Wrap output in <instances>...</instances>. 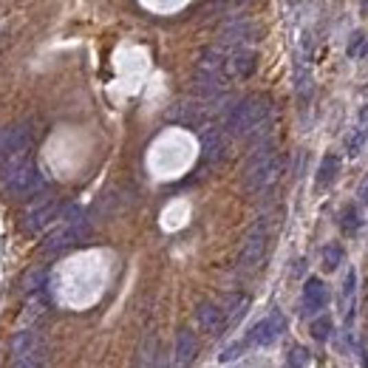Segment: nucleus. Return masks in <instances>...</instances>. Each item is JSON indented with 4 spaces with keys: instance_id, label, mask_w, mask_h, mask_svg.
Here are the masks:
<instances>
[{
    "instance_id": "obj_1",
    "label": "nucleus",
    "mask_w": 368,
    "mask_h": 368,
    "mask_svg": "<svg viewBox=\"0 0 368 368\" xmlns=\"http://www.w3.org/2000/svg\"><path fill=\"white\" fill-rule=\"evenodd\" d=\"M43 184L40 173H37V165L32 159H12V165L6 170V179H3V187L9 196H29L34 193L37 187Z\"/></svg>"
},
{
    "instance_id": "obj_2",
    "label": "nucleus",
    "mask_w": 368,
    "mask_h": 368,
    "mask_svg": "<svg viewBox=\"0 0 368 368\" xmlns=\"http://www.w3.org/2000/svg\"><path fill=\"white\" fill-rule=\"evenodd\" d=\"M82 235V221L80 218H68L60 229H54V233L49 235V241H45V252H57L68 244H74L77 238Z\"/></svg>"
},
{
    "instance_id": "obj_3",
    "label": "nucleus",
    "mask_w": 368,
    "mask_h": 368,
    "mask_svg": "<svg viewBox=\"0 0 368 368\" xmlns=\"http://www.w3.org/2000/svg\"><path fill=\"white\" fill-rule=\"evenodd\" d=\"M12 352H14V357H17L20 365H32V363H34L32 354L40 352V337H37V332L29 329V332L14 334V340H12Z\"/></svg>"
},
{
    "instance_id": "obj_4",
    "label": "nucleus",
    "mask_w": 368,
    "mask_h": 368,
    "mask_svg": "<svg viewBox=\"0 0 368 368\" xmlns=\"http://www.w3.org/2000/svg\"><path fill=\"white\" fill-rule=\"evenodd\" d=\"M261 113H264V108H261L258 102H244V105L233 113V119H229V128H233L235 133H246L249 128L258 125Z\"/></svg>"
},
{
    "instance_id": "obj_5",
    "label": "nucleus",
    "mask_w": 368,
    "mask_h": 368,
    "mask_svg": "<svg viewBox=\"0 0 368 368\" xmlns=\"http://www.w3.org/2000/svg\"><path fill=\"white\" fill-rule=\"evenodd\" d=\"M54 216H57V204H51V201H40V204L32 207V210H26V216H23V227H26L29 233H37V229L45 227Z\"/></svg>"
},
{
    "instance_id": "obj_6",
    "label": "nucleus",
    "mask_w": 368,
    "mask_h": 368,
    "mask_svg": "<svg viewBox=\"0 0 368 368\" xmlns=\"http://www.w3.org/2000/svg\"><path fill=\"white\" fill-rule=\"evenodd\" d=\"M198 323H201L207 332H216V329H221V323H224V312H221L218 306H201V309H198Z\"/></svg>"
},
{
    "instance_id": "obj_7",
    "label": "nucleus",
    "mask_w": 368,
    "mask_h": 368,
    "mask_svg": "<svg viewBox=\"0 0 368 368\" xmlns=\"http://www.w3.org/2000/svg\"><path fill=\"white\" fill-rule=\"evenodd\" d=\"M261 249H264V235H252L244 246V261L252 264V261H258L261 258Z\"/></svg>"
},
{
    "instance_id": "obj_8",
    "label": "nucleus",
    "mask_w": 368,
    "mask_h": 368,
    "mask_svg": "<svg viewBox=\"0 0 368 368\" xmlns=\"http://www.w3.org/2000/svg\"><path fill=\"white\" fill-rule=\"evenodd\" d=\"M193 352H196V343H193V337L184 332L181 337H179V360L181 363H187L190 357H193Z\"/></svg>"
},
{
    "instance_id": "obj_9",
    "label": "nucleus",
    "mask_w": 368,
    "mask_h": 368,
    "mask_svg": "<svg viewBox=\"0 0 368 368\" xmlns=\"http://www.w3.org/2000/svg\"><path fill=\"white\" fill-rule=\"evenodd\" d=\"M43 281H45V272L43 269H32L26 275V292H37L43 286Z\"/></svg>"
},
{
    "instance_id": "obj_10",
    "label": "nucleus",
    "mask_w": 368,
    "mask_h": 368,
    "mask_svg": "<svg viewBox=\"0 0 368 368\" xmlns=\"http://www.w3.org/2000/svg\"><path fill=\"white\" fill-rule=\"evenodd\" d=\"M6 159V130H0V162Z\"/></svg>"
}]
</instances>
